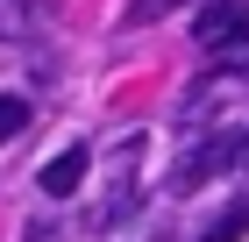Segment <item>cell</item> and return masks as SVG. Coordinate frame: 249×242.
<instances>
[{
	"mask_svg": "<svg viewBox=\"0 0 249 242\" xmlns=\"http://www.w3.org/2000/svg\"><path fill=\"white\" fill-rule=\"evenodd\" d=\"M207 78H221V86H249V29L207 50Z\"/></svg>",
	"mask_w": 249,
	"mask_h": 242,
	"instance_id": "277c9868",
	"label": "cell"
},
{
	"mask_svg": "<svg viewBox=\"0 0 249 242\" xmlns=\"http://www.w3.org/2000/svg\"><path fill=\"white\" fill-rule=\"evenodd\" d=\"M235 171H249V129L235 135Z\"/></svg>",
	"mask_w": 249,
	"mask_h": 242,
	"instance_id": "9c48e42d",
	"label": "cell"
},
{
	"mask_svg": "<svg viewBox=\"0 0 249 242\" xmlns=\"http://www.w3.org/2000/svg\"><path fill=\"white\" fill-rule=\"evenodd\" d=\"M221 171H235V135H207L199 149H185V164H178V192L207 186V178H221Z\"/></svg>",
	"mask_w": 249,
	"mask_h": 242,
	"instance_id": "6da1fadb",
	"label": "cell"
},
{
	"mask_svg": "<svg viewBox=\"0 0 249 242\" xmlns=\"http://www.w3.org/2000/svg\"><path fill=\"white\" fill-rule=\"evenodd\" d=\"M178 0H128V29H142V21H157V15H171Z\"/></svg>",
	"mask_w": 249,
	"mask_h": 242,
	"instance_id": "52a82bcc",
	"label": "cell"
},
{
	"mask_svg": "<svg viewBox=\"0 0 249 242\" xmlns=\"http://www.w3.org/2000/svg\"><path fill=\"white\" fill-rule=\"evenodd\" d=\"M249 29V7H235V0H207L199 15H192V36H199V50H213V43H228Z\"/></svg>",
	"mask_w": 249,
	"mask_h": 242,
	"instance_id": "3957f363",
	"label": "cell"
},
{
	"mask_svg": "<svg viewBox=\"0 0 249 242\" xmlns=\"http://www.w3.org/2000/svg\"><path fill=\"white\" fill-rule=\"evenodd\" d=\"M86 171H93V149H57V157L36 171V186H43V200H71V192L86 186Z\"/></svg>",
	"mask_w": 249,
	"mask_h": 242,
	"instance_id": "7a4b0ae2",
	"label": "cell"
},
{
	"mask_svg": "<svg viewBox=\"0 0 249 242\" xmlns=\"http://www.w3.org/2000/svg\"><path fill=\"white\" fill-rule=\"evenodd\" d=\"M242 235H249V192H242V200H228V206H221V221H213V228H207L199 242H242Z\"/></svg>",
	"mask_w": 249,
	"mask_h": 242,
	"instance_id": "5b68a950",
	"label": "cell"
},
{
	"mask_svg": "<svg viewBox=\"0 0 249 242\" xmlns=\"http://www.w3.org/2000/svg\"><path fill=\"white\" fill-rule=\"evenodd\" d=\"M29 114H36V107H29L21 93H0V149H7L21 129H29Z\"/></svg>",
	"mask_w": 249,
	"mask_h": 242,
	"instance_id": "8992f818",
	"label": "cell"
},
{
	"mask_svg": "<svg viewBox=\"0 0 249 242\" xmlns=\"http://www.w3.org/2000/svg\"><path fill=\"white\" fill-rule=\"evenodd\" d=\"M21 36V0H0V43Z\"/></svg>",
	"mask_w": 249,
	"mask_h": 242,
	"instance_id": "ba28073f",
	"label": "cell"
}]
</instances>
